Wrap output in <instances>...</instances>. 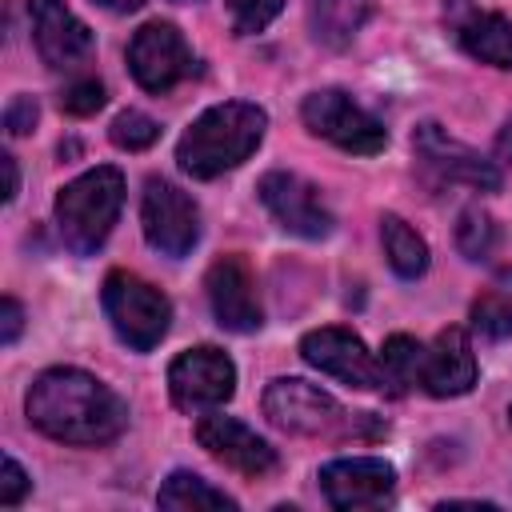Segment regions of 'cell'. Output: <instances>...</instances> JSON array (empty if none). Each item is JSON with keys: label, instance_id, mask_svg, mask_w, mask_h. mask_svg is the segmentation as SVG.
I'll list each match as a JSON object with an SVG mask.
<instances>
[{"label": "cell", "instance_id": "obj_1", "mask_svg": "<svg viewBox=\"0 0 512 512\" xmlns=\"http://www.w3.org/2000/svg\"><path fill=\"white\" fill-rule=\"evenodd\" d=\"M24 412L32 428L64 444H108L128 428V404L80 368L40 372L28 388Z\"/></svg>", "mask_w": 512, "mask_h": 512}, {"label": "cell", "instance_id": "obj_2", "mask_svg": "<svg viewBox=\"0 0 512 512\" xmlns=\"http://www.w3.org/2000/svg\"><path fill=\"white\" fill-rule=\"evenodd\" d=\"M264 128H268V112L260 104H248V100L212 104L184 128L176 144V164L192 180L224 176L260 148Z\"/></svg>", "mask_w": 512, "mask_h": 512}, {"label": "cell", "instance_id": "obj_3", "mask_svg": "<svg viewBox=\"0 0 512 512\" xmlns=\"http://www.w3.org/2000/svg\"><path fill=\"white\" fill-rule=\"evenodd\" d=\"M264 416L292 436H316V440H340V436H380V420L372 412H348L336 396L324 388L300 380V376H280L264 388Z\"/></svg>", "mask_w": 512, "mask_h": 512}, {"label": "cell", "instance_id": "obj_4", "mask_svg": "<svg viewBox=\"0 0 512 512\" xmlns=\"http://www.w3.org/2000/svg\"><path fill=\"white\" fill-rule=\"evenodd\" d=\"M124 208V176L112 164H96L56 192V228L68 252L92 256Z\"/></svg>", "mask_w": 512, "mask_h": 512}, {"label": "cell", "instance_id": "obj_5", "mask_svg": "<svg viewBox=\"0 0 512 512\" xmlns=\"http://www.w3.org/2000/svg\"><path fill=\"white\" fill-rule=\"evenodd\" d=\"M104 316L112 320L116 336L136 348V352H148L156 348L164 336H168V324H172V304L160 288H152L148 280H140L136 272H108L104 276Z\"/></svg>", "mask_w": 512, "mask_h": 512}, {"label": "cell", "instance_id": "obj_6", "mask_svg": "<svg viewBox=\"0 0 512 512\" xmlns=\"http://www.w3.org/2000/svg\"><path fill=\"white\" fill-rule=\"evenodd\" d=\"M300 116H304V124H308L312 136L336 144L340 152L376 156V152H384V144H388L384 124H380L372 112H364V108H360L348 92H340V88H320V92L304 96Z\"/></svg>", "mask_w": 512, "mask_h": 512}, {"label": "cell", "instance_id": "obj_7", "mask_svg": "<svg viewBox=\"0 0 512 512\" xmlns=\"http://www.w3.org/2000/svg\"><path fill=\"white\" fill-rule=\"evenodd\" d=\"M140 228H144V240L160 256L180 260L200 240V208L172 180L148 176L144 180V200H140Z\"/></svg>", "mask_w": 512, "mask_h": 512}, {"label": "cell", "instance_id": "obj_8", "mask_svg": "<svg viewBox=\"0 0 512 512\" xmlns=\"http://www.w3.org/2000/svg\"><path fill=\"white\" fill-rule=\"evenodd\" d=\"M168 392L180 412L220 408L236 392V364L212 344L188 348L168 364Z\"/></svg>", "mask_w": 512, "mask_h": 512}, {"label": "cell", "instance_id": "obj_9", "mask_svg": "<svg viewBox=\"0 0 512 512\" xmlns=\"http://www.w3.org/2000/svg\"><path fill=\"white\" fill-rule=\"evenodd\" d=\"M128 68H132V76H136L140 88L168 92V88H176L180 80L192 76L196 60H192V48H188V40L180 36L176 24L148 20L132 36V44H128Z\"/></svg>", "mask_w": 512, "mask_h": 512}, {"label": "cell", "instance_id": "obj_10", "mask_svg": "<svg viewBox=\"0 0 512 512\" xmlns=\"http://www.w3.org/2000/svg\"><path fill=\"white\" fill-rule=\"evenodd\" d=\"M256 192H260V204L272 212V220L284 232L304 236V240H324L332 232V212H328L320 188L308 184L304 176L276 168V172H264L260 176Z\"/></svg>", "mask_w": 512, "mask_h": 512}, {"label": "cell", "instance_id": "obj_11", "mask_svg": "<svg viewBox=\"0 0 512 512\" xmlns=\"http://www.w3.org/2000/svg\"><path fill=\"white\" fill-rule=\"evenodd\" d=\"M412 152L420 156V164L428 172H436L448 184H464V188H476V192H496L500 188V168L492 160H484L476 148H468L456 136H448L436 120L416 124Z\"/></svg>", "mask_w": 512, "mask_h": 512}, {"label": "cell", "instance_id": "obj_12", "mask_svg": "<svg viewBox=\"0 0 512 512\" xmlns=\"http://www.w3.org/2000/svg\"><path fill=\"white\" fill-rule=\"evenodd\" d=\"M204 292H208V308H212V316L224 332L248 336L264 324V308H260V296H256V276L244 264V256L212 260V268L204 276Z\"/></svg>", "mask_w": 512, "mask_h": 512}, {"label": "cell", "instance_id": "obj_13", "mask_svg": "<svg viewBox=\"0 0 512 512\" xmlns=\"http://www.w3.org/2000/svg\"><path fill=\"white\" fill-rule=\"evenodd\" d=\"M320 492L332 508H380L396 492V468L380 456H348L320 468Z\"/></svg>", "mask_w": 512, "mask_h": 512}, {"label": "cell", "instance_id": "obj_14", "mask_svg": "<svg viewBox=\"0 0 512 512\" xmlns=\"http://www.w3.org/2000/svg\"><path fill=\"white\" fill-rule=\"evenodd\" d=\"M196 444H200L212 460H220L224 468H232V472H240V476H252V480L276 472V464H280V460H276V448H272L264 436H256V432H252L248 424H240L236 416H220V412L196 420Z\"/></svg>", "mask_w": 512, "mask_h": 512}, {"label": "cell", "instance_id": "obj_15", "mask_svg": "<svg viewBox=\"0 0 512 512\" xmlns=\"http://www.w3.org/2000/svg\"><path fill=\"white\" fill-rule=\"evenodd\" d=\"M300 356L352 388H380V364L368 344L348 328H316L300 340Z\"/></svg>", "mask_w": 512, "mask_h": 512}, {"label": "cell", "instance_id": "obj_16", "mask_svg": "<svg viewBox=\"0 0 512 512\" xmlns=\"http://www.w3.org/2000/svg\"><path fill=\"white\" fill-rule=\"evenodd\" d=\"M32 40L48 68H76L92 52V28L64 0H28Z\"/></svg>", "mask_w": 512, "mask_h": 512}, {"label": "cell", "instance_id": "obj_17", "mask_svg": "<svg viewBox=\"0 0 512 512\" xmlns=\"http://www.w3.org/2000/svg\"><path fill=\"white\" fill-rule=\"evenodd\" d=\"M444 16L456 44L472 60L492 68H512V20H504L500 12H480L472 0H448Z\"/></svg>", "mask_w": 512, "mask_h": 512}, {"label": "cell", "instance_id": "obj_18", "mask_svg": "<svg viewBox=\"0 0 512 512\" xmlns=\"http://www.w3.org/2000/svg\"><path fill=\"white\" fill-rule=\"evenodd\" d=\"M480 368H476V352L468 344V332L464 328H444L432 348H424V372H420V388L436 400H448V396H464L472 392Z\"/></svg>", "mask_w": 512, "mask_h": 512}, {"label": "cell", "instance_id": "obj_19", "mask_svg": "<svg viewBox=\"0 0 512 512\" xmlns=\"http://www.w3.org/2000/svg\"><path fill=\"white\" fill-rule=\"evenodd\" d=\"M372 16V0H308V28L324 48H344Z\"/></svg>", "mask_w": 512, "mask_h": 512}, {"label": "cell", "instance_id": "obj_20", "mask_svg": "<svg viewBox=\"0 0 512 512\" xmlns=\"http://www.w3.org/2000/svg\"><path fill=\"white\" fill-rule=\"evenodd\" d=\"M380 240H384L388 264H392V272L400 280H416V276L428 272V244H424V236L408 220H400L396 212L380 216Z\"/></svg>", "mask_w": 512, "mask_h": 512}, {"label": "cell", "instance_id": "obj_21", "mask_svg": "<svg viewBox=\"0 0 512 512\" xmlns=\"http://www.w3.org/2000/svg\"><path fill=\"white\" fill-rule=\"evenodd\" d=\"M380 392L388 396H404L420 384V372H424V348L412 340V336H388L380 356Z\"/></svg>", "mask_w": 512, "mask_h": 512}, {"label": "cell", "instance_id": "obj_22", "mask_svg": "<svg viewBox=\"0 0 512 512\" xmlns=\"http://www.w3.org/2000/svg\"><path fill=\"white\" fill-rule=\"evenodd\" d=\"M156 504L160 508H172V512H200V508H236V500L228 496V492H220V488H212L204 476H196V472H188V468H176L164 484H160V492H156Z\"/></svg>", "mask_w": 512, "mask_h": 512}, {"label": "cell", "instance_id": "obj_23", "mask_svg": "<svg viewBox=\"0 0 512 512\" xmlns=\"http://www.w3.org/2000/svg\"><path fill=\"white\" fill-rule=\"evenodd\" d=\"M456 248L468 260H488L492 248H496V220L484 208H468L456 224Z\"/></svg>", "mask_w": 512, "mask_h": 512}, {"label": "cell", "instance_id": "obj_24", "mask_svg": "<svg viewBox=\"0 0 512 512\" xmlns=\"http://www.w3.org/2000/svg\"><path fill=\"white\" fill-rule=\"evenodd\" d=\"M472 328L484 332L488 340H504L512 336V292H484L476 304H472Z\"/></svg>", "mask_w": 512, "mask_h": 512}, {"label": "cell", "instance_id": "obj_25", "mask_svg": "<svg viewBox=\"0 0 512 512\" xmlns=\"http://www.w3.org/2000/svg\"><path fill=\"white\" fill-rule=\"evenodd\" d=\"M108 136H112V144H116V148H124V152H140V148L156 144V136H160V124H156L148 112H136V108H128V112H120V116L112 120Z\"/></svg>", "mask_w": 512, "mask_h": 512}, {"label": "cell", "instance_id": "obj_26", "mask_svg": "<svg viewBox=\"0 0 512 512\" xmlns=\"http://www.w3.org/2000/svg\"><path fill=\"white\" fill-rule=\"evenodd\" d=\"M284 0H228V16H232V32L236 36H252L264 32L276 16H280Z\"/></svg>", "mask_w": 512, "mask_h": 512}, {"label": "cell", "instance_id": "obj_27", "mask_svg": "<svg viewBox=\"0 0 512 512\" xmlns=\"http://www.w3.org/2000/svg\"><path fill=\"white\" fill-rule=\"evenodd\" d=\"M60 108L68 116H92L104 108V84L100 80H76L60 92Z\"/></svg>", "mask_w": 512, "mask_h": 512}, {"label": "cell", "instance_id": "obj_28", "mask_svg": "<svg viewBox=\"0 0 512 512\" xmlns=\"http://www.w3.org/2000/svg\"><path fill=\"white\" fill-rule=\"evenodd\" d=\"M28 488H32L28 472H24L12 456H4V468H0V504H4V508H16Z\"/></svg>", "mask_w": 512, "mask_h": 512}, {"label": "cell", "instance_id": "obj_29", "mask_svg": "<svg viewBox=\"0 0 512 512\" xmlns=\"http://www.w3.org/2000/svg\"><path fill=\"white\" fill-rule=\"evenodd\" d=\"M36 116H40L36 100H32V96H16V100L4 108V132H8V136H28V132L36 128Z\"/></svg>", "mask_w": 512, "mask_h": 512}, {"label": "cell", "instance_id": "obj_30", "mask_svg": "<svg viewBox=\"0 0 512 512\" xmlns=\"http://www.w3.org/2000/svg\"><path fill=\"white\" fill-rule=\"evenodd\" d=\"M0 320H4V328H0V344H16V336H20V328H24V308H20V300L4 296Z\"/></svg>", "mask_w": 512, "mask_h": 512}, {"label": "cell", "instance_id": "obj_31", "mask_svg": "<svg viewBox=\"0 0 512 512\" xmlns=\"http://www.w3.org/2000/svg\"><path fill=\"white\" fill-rule=\"evenodd\" d=\"M0 164H4V200H16V192H20V168H16V156H0Z\"/></svg>", "mask_w": 512, "mask_h": 512}, {"label": "cell", "instance_id": "obj_32", "mask_svg": "<svg viewBox=\"0 0 512 512\" xmlns=\"http://www.w3.org/2000/svg\"><path fill=\"white\" fill-rule=\"evenodd\" d=\"M496 156L504 160V164H512V120L500 128V136H496Z\"/></svg>", "mask_w": 512, "mask_h": 512}, {"label": "cell", "instance_id": "obj_33", "mask_svg": "<svg viewBox=\"0 0 512 512\" xmlns=\"http://www.w3.org/2000/svg\"><path fill=\"white\" fill-rule=\"evenodd\" d=\"M92 4H100L108 12H136V8H144V0H92Z\"/></svg>", "mask_w": 512, "mask_h": 512}, {"label": "cell", "instance_id": "obj_34", "mask_svg": "<svg viewBox=\"0 0 512 512\" xmlns=\"http://www.w3.org/2000/svg\"><path fill=\"white\" fill-rule=\"evenodd\" d=\"M180 4H196V0H180Z\"/></svg>", "mask_w": 512, "mask_h": 512}, {"label": "cell", "instance_id": "obj_35", "mask_svg": "<svg viewBox=\"0 0 512 512\" xmlns=\"http://www.w3.org/2000/svg\"><path fill=\"white\" fill-rule=\"evenodd\" d=\"M508 420H512V408H508Z\"/></svg>", "mask_w": 512, "mask_h": 512}]
</instances>
